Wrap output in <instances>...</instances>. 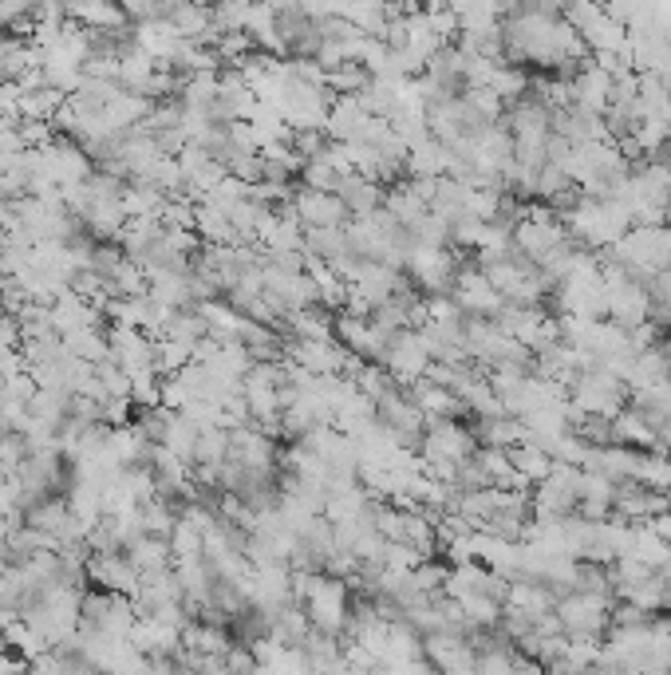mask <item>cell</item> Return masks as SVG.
<instances>
[{"label": "cell", "mask_w": 671, "mask_h": 675, "mask_svg": "<svg viewBox=\"0 0 671 675\" xmlns=\"http://www.w3.org/2000/svg\"><path fill=\"white\" fill-rule=\"evenodd\" d=\"M127 557H131L139 573L170 569V565H175V554H170V537H155V534H139L135 541H127Z\"/></svg>", "instance_id": "18"}, {"label": "cell", "mask_w": 671, "mask_h": 675, "mask_svg": "<svg viewBox=\"0 0 671 675\" xmlns=\"http://www.w3.org/2000/svg\"><path fill=\"white\" fill-rule=\"evenodd\" d=\"M569 399L573 408L584 411V415H616L628 403V383L620 375H612L609 368L589 364L573 383H569Z\"/></svg>", "instance_id": "2"}, {"label": "cell", "mask_w": 671, "mask_h": 675, "mask_svg": "<svg viewBox=\"0 0 671 675\" xmlns=\"http://www.w3.org/2000/svg\"><path fill=\"white\" fill-rule=\"evenodd\" d=\"M198 431L201 427L194 423L190 415H182V411H175V415H170V423H166V431H162V447L170 450V454H178V459L182 462H190L194 467V450H198Z\"/></svg>", "instance_id": "22"}, {"label": "cell", "mask_w": 671, "mask_h": 675, "mask_svg": "<svg viewBox=\"0 0 671 675\" xmlns=\"http://www.w3.org/2000/svg\"><path fill=\"white\" fill-rule=\"evenodd\" d=\"M506 450H510V462H514V470H517V475H522L530 486H537L541 478H545V475L553 470V454H550L545 447H537V442L522 439V442H514V447H506Z\"/></svg>", "instance_id": "21"}, {"label": "cell", "mask_w": 671, "mask_h": 675, "mask_svg": "<svg viewBox=\"0 0 671 675\" xmlns=\"http://www.w3.org/2000/svg\"><path fill=\"white\" fill-rule=\"evenodd\" d=\"M384 209H387V214L399 217V222L407 225V229L431 214V206L423 202V194L415 190V183H395V186H387V190H384Z\"/></svg>", "instance_id": "19"}, {"label": "cell", "mask_w": 671, "mask_h": 675, "mask_svg": "<svg viewBox=\"0 0 671 675\" xmlns=\"http://www.w3.org/2000/svg\"><path fill=\"white\" fill-rule=\"evenodd\" d=\"M451 296L458 301V309H463L466 316H490V321H494L497 312H502V304H506V296L490 285L486 268H482V265H463V268H458V273H454Z\"/></svg>", "instance_id": "8"}, {"label": "cell", "mask_w": 671, "mask_h": 675, "mask_svg": "<svg viewBox=\"0 0 671 675\" xmlns=\"http://www.w3.org/2000/svg\"><path fill=\"white\" fill-rule=\"evenodd\" d=\"M474 450H478L474 427H463L458 419H431L423 442H418V459H423V470L431 478L454 486L463 467L474 459Z\"/></svg>", "instance_id": "1"}, {"label": "cell", "mask_w": 671, "mask_h": 675, "mask_svg": "<svg viewBox=\"0 0 671 675\" xmlns=\"http://www.w3.org/2000/svg\"><path fill=\"white\" fill-rule=\"evenodd\" d=\"M0 277H4V273H0Z\"/></svg>", "instance_id": "29"}, {"label": "cell", "mask_w": 671, "mask_h": 675, "mask_svg": "<svg viewBox=\"0 0 671 675\" xmlns=\"http://www.w3.org/2000/svg\"><path fill=\"white\" fill-rule=\"evenodd\" d=\"M403 268H407L411 285H415L418 293L438 296V293H451L454 273H458V261H454L451 245H411Z\"/></svg>", "instance_id": "4"}, {"label": "cell", "mask_w": 671, "mask_h": 675, "mask_svg": "<svg viewBox=\"0 0 671 675\" xmlns=\"http://www.w3.org/2000/svg\"><path fill=\"white\" fill-rule=\"evenodd\" d=\"M379 364L387 368V375H392L399 388H407V383L427 375V368L435 364V355H431V344H427V336H423V329H399V332H392V340H387V352Z\"/></svg>", "instance_id": "5"}, {"label": "cell", "mask_w": 671, "mask_h": 675, "mask_svg": "<svg viewBox=\"0 0 671 675\" xmlns=\"http://www.w3.org/2000/svg\"><path fill=\"white\" fill-rule=\"evenodd\" d=\"M305 253L320 261H336L348 253V229L344 225H324V229H305Z\"/></svg>", "instance_id": "24"}, {"label": "cell", "mask_w": 671, "mask_h": 675, "mask_svg": "<svg viewBox=\"0 0 671 675\" xmlns=\"http://www.w3.org/2000/svg\"><path fill=\"white\" fill-rule=\"evenodd\" d=\"M288 209L297 214V222L305 229H324V225H348V206L336 190H316V186H300L293 198H288Z\"/></svg>", "instance_id": "9"}, {"label": "cell", "mask_w": 671, "mask_h": 675, "mask_svg": "<svg viewBox=\"0 0 671 675\" xmlns=\"http://www.w3.org/2000/svg\"><path fill=\"white\" fill-rule=\"evenodd\" d=\"M280 355H285L288 364L305 368V372L313 375H336L348 368L352 352L341 344V340H308V336H293L285 348H280Z\"/></svg>", "instance_id": "7"}, {"label": "cell", "mask_w": 671, "mask_h": 675, "mask_svg": "<svg viewBox=\"0 0 671 675\" xmlns=\"http://www.w3.org/2000/svg\"><path fill=\"white\" fill-rule=\"evenodd\" d=\"M107 450L119 467H135V462L150 459V439L142 434L139 423H119L107 431Z\"/></svg>", "instance_id": "17"}, {"label": "cell", "mask_w": 671, "mask_h": 675, "mask_svg": "<svg viewBox=\"0 0 671 675\" xmlns=\"http://www.w3.org/2000/svg\"><path fill=\"white\" fill-rule=\"evenodd\" d=\"M407 391H411V399L418 403V411L427 415V423L431 419H463V415H471L466 411V403H463V395H454L451 388H443V383H435V380H415V383H407Z\"/></svg>", "instance_id": "14"}, {"label": "cell", "mask_w": 671, "mask_h": 675, "mask_svg": "<svg viewBox=\"0 0 671 675\" xmlns=\"http://www.w3.org/2000/svg\"><path fill=\"white\" fill-rule=\"evenodd\" d=\"M88 577L99 580L103 589L135 597V593H139L142 573L135 569V561L127 557V549H115V554H88Z\"/></svg>", "instance_id": "12"}, {"label": "cell", "mask_w": 671, "mask_h": 675, "mask_svg": "<svg viewBox=\"0 0 671 675\" xmlns=\"http://www.w3.org/2000/svg\"><path fill=\"white\" fill-rule=\"evenodd\" d=\"M502 605L517 608V613H525L530 620H537L541 613H553V605H557V593H553L550 585H545V580H537V577H510Z\"/></svg>", "instance_id": "15"}, {"label": "cell", "mask_w": 671, "mask_h": 675, "mask_svg": "<svg viewBox=\"0 0 671 675\" xmlns=\"http://www.w3.org/2000/svg\"><path fill=\"white\" fill-rule=\"evenodd\" d=\"M336 194L344 198V206H348V214H372V209L384 206V186L375 183V178H367V174L352 170L341 178V186H336Z\"/></svg>", "instance_id": "16"}, {"label": "cell", "mask_w": 671, "mask_h": 675, "mask_svg": "<svg viewBox=\"0 0 671 675\" xmlns=\"http://www.w3.org/2000/svg\"><path fill=\"white\" fill-rule=\"evenodd\" d=\"M68 518H71V506H68V498H40L36 506H28L24 510V521L32 529H45V534H52L56 541H60V534H63V526H68Z\"/></svg>", "instance_id": "23"}, {"label": "cell", "mask_w": 671, "mask_h": 675, "mask_svg": "<svg viewBox=\"0 0 671 675\" xmlns=\"http://www.w3.org/2000/svg\"><path fill=\"white\" fill-rule=\"evenodd\" d=\"M648 526H652L655 534H660L663 541L671 546V510H663V513H655V518H648Z\"/></svg>", "instance_id": "26"}, {"label": "cell", "mask_w": 671, "mask_h": 675, "mask_svg": "<svg viewBox=\"0 0 671 675\" xmlns=\"http://www.w3.org/2000/svg\"><path fill=\"white\" fill-rule=\"evenodd\" d=\"M336 340H341L352 355H359V360H384L392 332L379 329L372 316H359V312L344 309L341 316H336Z\"/></svg>", "instance_id": "11"}, {"label": "cell", "mask_w": 671, "mask_h": 675, "mask_svg": "<svg viewBox=\"0 0 671 675\" xmlns=\"http://www.w3.org/2000/svg\"><path fill=\"white\" fill-rule=\"evenodd\" d=\"M0 648H4V628H0Z\"/></svg>", "instance_id": "28"}, {"label": "cell", "mask_w": 671, "mask_h": 675, "mask_svg": "<svg viewBox=\"0 0 671 675\" xmlns=\"http://www.w3.org/2000/svg\"><path fill=\"white\" fill-rule=\"evenodd\" d=\"M375 419L395 434L407 450H415L423 442V431H427V415L418 411V403L411 399L407 388H387L384 395L375 399Z\"/></svg>", "instance_id": "6"}, {"label": "cell", "mask_w": 671, "mask_h": 675, "mask_svg": "<svg viewBox=\"0 0 671 675\" xmlns=\"http://www.w3.org/2000/svg\"><path fill=\"white\" fill-rule=\"evenodd\" d=\"M612 605L616 597H601V593H584V589H565L553 605V613L561 616V628L565 636H596L601 640L604 628L612 624Z\"/></svg>", "instance_id": "3"}, {"label": "cell", "mask_w": 671, "mask_h": 675, "mask_svg": "<svg viewBox=\"0 0 671 675\" xmlns=\"http://www.w3.org/2000/svg\"><path fill=\"white\" fill-rule=\"evenodd\" d=\"M63 344H68L71 355L88 360V364H99V360H107V355H111V340H107L103 324H83V329L63 332Z\"/></svg>", "instance_id": "20"}, {"label": "cell", "mask_w": 671, "mask_h": 675, "mask_svg": "<svg viewBox=\"0 0 671 675\" xmlns=\"http://www.w3.org/2000/svg\"><path fill=\"white\" fill-rule=\"evenodd\" d=\"M68 17L99 36H122L131 20L119 0H68Z\"/></svg>", "instance_id": "13"}, {"label": "cell", "mask_w": 671, "mask_h": 675, "mask_svg": "<svg viewBox=\"0 0 671 675\" xmlns=\"http://www.w3.org/2000/svg\"><path fill=\"white\" fill-rule=\"evenodd\" d=\"M423 656L431 667H443V672H474V640L471 633H458V628L423 633Z\"/></svg>", "instance_id": "10"}, {"label": "cell", "mask_w": 671, "mask_h": 675, "mask_svg": "<svg viewBox=\"0 0 671 675\" xmlns=\"http://www.w3.org/2000/svg\"><path fill=\"white\" fill-rule=\"evenodd\" d=\"M12 225V202H0V234H9Z\"/></svg>", "instance_id": "27"}, {"label": "cell", "mask_w": 671, "mask_h": 675, "mask_svg": "<svg viewBox=\"0 0 671 675\" xmlns=\"http://www.w3.org/2000/svg\"><path fill=\"white\" fill-rule=\"evenodd\" d=\"M28 454H32V447H28V439L20 431L0 434V475H17L28 462Z\"/></svg>", "instance_id": "25"}]
</instances>
